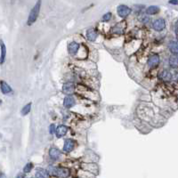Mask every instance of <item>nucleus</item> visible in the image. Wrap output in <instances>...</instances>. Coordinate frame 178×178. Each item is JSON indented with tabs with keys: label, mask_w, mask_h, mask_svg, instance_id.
Masks as SVG:
<instances>
[{
	"label": "nucleus",
	"mask_w": 178,
	"mask_h": 178,
	"mask_svg": "<svg viewBox=\"0 0 178 178\" xmlns=\"http://www.w3.org/2000/svg\"><path fill=\"white\" fill-rule=\"evenodd\" d=\"M168 49L174 55H178V41H171L168 45Z\"/></svg>",
	"instance_id": "4468645a"
},
{
	"label": "nucleus",
	"mask_w": 178,
	"mask_h": 178,
	"mask_svg": "<svg viewBox=\"0 0 178 178\" xmlns=\"http://www.w3.org/2000/svg\"><path fill=\"white\" fill-rule=\"evenodd\" d=\"M30 108H31V104H26V105L22 108V114L23 116L27 115V114L30 111Z\"/></svg>",
	"instance_id": "412c9836"
},
{
	"label": "nucleus",
	"mask_w": 178,
	"mask_h": 178,
	"mask_svg": "<svg viewBox=\"0 0 178 178\" xmlns=\"http://www.w3.org/2000/svg\"><path fill=\"white\" fill-rule=\"evenodd\" d=\"M111 18V14L110 13H107L106 14H104V16H102V22H109Z\"/></svg>",
	"instance_id": "b1692460"
},
{
	"label": "nucleus",
	"mask_w": 178,
	"mask_h": 178,
	"mask_svg": "<svg viewBox=\"0 0 178 178\" xmlns=\"http://www.w3.org/2000/svg\"><path fill=\"white\" fill-rule=\"evenodd\" d=\"M126 28H127V22H126V21H122V22L117 23L113 28H112L111 32L113 34H116V35H122V34H124V32L126 30Z\"/></svg>",
	"instance_id": "7ed1b4c3"
},
{
	"label": "nucleus",
	"mask_w": 178,
	"mask_h": 178,
	"mask_svg": "<svg viewBox=\"0 0 178 178\" xmlns=\"http://www.w3.org/2000/svg\"><path fill=\"white\" fill-rule=\"evenodd\" d=\"M97 32L93 30V29H89L87 31V37L89 41H95V39H97Z\"/></svg>",
	"instance_id": "dca6fc26"
},
{
	"label": "nucleus",
	"mask_w": 178,
	"mask_h": 178,
	"mask_svg": "<svg viewBox=\"0 0 178 178\" xmlns=\"http://www.w3.org/2000/svg\"><path fill=\"white\" fill-rule=\"evenodd\" d=\"M5 54H6V49H5V45L3 43V41H1V63L3 64L5 62Z\"/></svg>",
	"instance_id": "aec40b11"
},
{
	"label": "nucleus",
	"mask_w": 178,
	"mask_h": 178,
	"mask_svg": "<svg viewBox=\"0 0 178 178\" xmlns=\"http://www.w3.org/2000/svg\"><path fill=\"white\" fill-rule=\"evenodd\" d=\"M169 65L172 68H178V55H173L169 58Z\"/></svg>",
	"instance_id": "6ab92c4d"
},
{
	"label": "nucleus",
	"mask_w": 178,
	"mask_h": 178,
	"mask_svg": "<svg viewBox=\"0 0 178 178\" xmlns=\"http://www.w3.org/2000/svg\"><path fill=\"white\" fill-rule=\"evenodd\" d=\"M152 28L157 31H161L166 28V22L163 19H157L152 22Z\"/></svg>",
	"instance_id": "20e7f679"
},
{
	"label": "nucleus",
	"mask_w": 178,
	"mask_h": 178,
	"mask_svg": "<svg viewBox=\"0 0 178 178\" xmlns=\"http://www.w3.org/2000/svg\"><path fill=\"white\" fill-rule=\"evenodd\" d=\"M1 178H6L5 175V174H3V173L1 174Z\"/></svg>",
	"instance_id": "cd10ccee"
},
{
	"label": "nucleus",
	"mask_w": 178,
	"mask_h": 178,
	"mask_svg": "<svg viewBox=\"0 0 178 178\" xmlns=\"http://www.w3.org/2000/svg\"><path fill=\"white\" fill-rule=\"evenodd\" d=\"M160 56L158 54H153L148 60V66L150 68H155L158 66V63H160Z\"/></svg>",
	"instance_id": "0eeeda50"
},
{
	"label": "nucleus",
	"mask_w": 178,
	"mask_h": 178,
	"mask_svg": "<svg viewBox=\"0 0 178 178\" xmlns=\"http://www.w3.org/2000/svg\"><path fill=\"white\" fill-rule=\"evenodd\" d=\"M131 8H129L128 6L127 5H121L118 7L117 9V12H118V14L120 16V17H127V15H129L131 14Z\"/></svg>",
	"instance_id": "39448f33"
},
{
	"label": "nucleus",
	"mask_w": 178,
	"mask_h": 178,
	"mask_svg": "<svg viewBox=\"0 0 178 178\" xmlns=\"http://www.w3.org/2000/svg\"><path fill=\"white\" fill-rule=\"evenodd\" d=\"M160 11V8L156 5H152V6H149L146 10V14L147 15H153V14H156L158 13Z\"/></svg>",
	"instance_id": "a211bd4d"
},
{
	"label": "nucleus",
	"mask_w": 178,
	"mask_h": 178,
	"mask_svg": "<svg viewBox=\"0 0 178 178\" xmlns=\"http://www.w3.org/2000/svg\"><path fill=\"white\" fill-rule=\"evenodd\" d=\"M16 178H24V175L20 174V175H17V177H16Z\"/></svg>",
	"instance_id": "bb28decb"
},
{
	"label": "nucleus",
	"mask_w": 178,
	"mask_h": 178,
	"mask_svg": "<svg viewBox=\"0 0 178 178\" xmlns=\"http://www.w3.org/2000/svg\"><path fill=\"white\" fill-rule=\"evenodd\" d=\"M79 48V45L76 42H71L68 45V51L70 54H76Z\"/></svg>",
	"instance_id": "9b49d317"
},
{
	"label": "nucleus",
	"mask_w": 178,
	"mask_h": 178,
	"mask_svg": "<svg viewBox=\"0 0 178 178\" xmlns=\"http://www.w3.org/2000/svg\"><path fill=\"white\" fill-rule=\"evenodd\" d=\"M158 77L160 80L167 82V81H170L172 79V73L170 71L166 70H161L160 73H158Z\"/></svg>",
	"instance_id": "6e6552de"
},
{
	"label": "nucleus",
	"mask_w": 178,
	"mask_h": 178,
	"mask_svg": "<svg viewBox=\"0 0 178 178\" xmlns=\"http://www.w3.org/2000/svg\"><path fill=\"white\" fill-rule=\"evenodd\" d=\"M68 132V127L66 126H63V125H60L55 130V133L57 137H62L65 135L67 134Z\"/></svg>",
	"instance_id": "1a4fd4ad"
},
{
	"label": "nucleus",
	"mask_w": 178,
	"mask_h": 178,
	"mask_svg": "<svg viewBox=\"0 0 178 178\" xmlns=\"http://www.w3.org/2000/svg\"><path fill=\"white\" fill-rule=\"evenodd\" d=\"M139 20H140V22H141L145 23V22H148L150 21V18H149L147 15L142 14V16H140V17H139Z\"/></svg>",
	"instance_id": "5701e85b"
},
{
	"label": "nucleus",
	"mask_w": 178,
	"mask_h": 178,
	"mask_svg": "<svg viewBox=\"0 0 178 178\" xmlns=\"http://www.w3.org/2000/svg\"><path fill=\"white\" fill-rule=\"evenodd\" d=\"M40 5H41V2L37 1V4L35 5V6L31 9L30 15H29V18H28V22H27L28 25H31L37 21V16H39V11H40Z\"/></svg>",
	"instance_id": "f257e3e1"
},
{
	"label": "nucleus",
	"mask_w": 178,
	"mask_h": 178,
	"mask_svg": "<svg viewBox=\"0 0 178 178\" xmlns=\"http://www.w3.org/2000/svg\"><path fill=\"white\" fill-rule=\"evenodd\" d=\"M61 155V152L57 148H51L50 151H49V156L52 160H58L59 157Z\"/></svg>",
	"instance_id": "2eb2a0df"
},
{
	"label": "nucleus",
	"mask_w": 178,
	"mask_h": 178,
	"mask_svg": "<svg viewBox=\"0 0 178 178\" xmlns=\"http://www.w3.org/2000/svg\"><path fill=\"white\" fill-rule=\"evenodd\" d=\"M74 147H75V142L73 141V140H71V139H68L64 143L63 150L66 152H71L72 150L74 149Z\"/></svg>",
	"instance_id": "9d476101"
},
{
	"label": "nucleus",
	"mask_w": 178,
	"mask_h": 178,
	"mask_svg": "<svg viewBox=\"0 0 178 178\" xmlns=\"http://www.w3.org/2000/svg\"><path fill=\"white\" fill-rule=\"evenodd\" d=\"M35 177L36 178H50V175L45 169L39 168V169L37 170V172L35 174Z\"/></svg>",
	"instance_id": "ddd939ff"
},
{
	"label": "nucleus",
	"mask_w": 178,
	"mask_h": 178,
	"mask_svg": "<svg viewBox=\"0 0 178 178\" xmlns=\"http://www.w3.org/2000/svg\"><path fill=\"white\" fill-rule=\"evenodd\" d=\"M75 91V86L73 83L70 82H67V83H64L63 86H62V92L65 93V95H70L71 93H73Z\"/></svg>",
	"instance_id": "423d86ee"
},
{
	"label": "nucleus",
	"mask_w": 178,
	"mask_h": 178,
	"mask_svg": "<svg viewBox=\"0 0 178 178\" xmlns=\"http://www.w3.org/2000/svg\"><path fill=\"white\" fill-rule=\"evenodd\" d=\"M1 90L5 95H9V93H12V88L10 87V86H9L7 83L4 82V81L1 82Z\"/></svg>",
	"instance_id": "f3484780"
},
{
	"label": "nucleus",
	"mask_w": 178,
	"mask_h": 178,
	"mask_svg": "<svg viewBox=\"0 0 178 178\" xmlns=\"http://www.w3.org/2000/svg\"><path fill=\"white\" fill-rule=\"evenodd\" d=\"M76 102H75V99L72 96H66L64 98L63 101V105L66 108H71L75 105Z\"/></svg>",
	"instance_id": "f8f14e48"
},
{
	"label": "nucleus",
	"mask_w": 178,
	"mask_h": 178,
	"mask_svg": "<svg viewBox=\"0 0 178 178\" xmlns=\"http://www.w3.org/2000/svg\"><path fill=\"white\" fill-rule=\"evenodd\" d=\"M168 3L171 4V5H178V1H169Z\"/></svg>",
	"instance_id": "a878e982"
},
{
	"label": "nucleus",
	"mask_w": 178,
	"mask_h": 178,
	"mask_svg": "<svg viewBox=\"0 0 178 178\" xmlns=\"http://www.w3.org/2000/svg\"><path fill=\"white\" fill-rule=\"evenodd\" d=\"M50 172L53 175L58 178H67L70 176V170L64 167H50Z\"/></svg>",
	"instance_id": "f03ea898"
},
{
	"label": "nucleus",
	"mask_w": 178,
	"mask_h": 178,
	"mask_svg": "<svg viewBox=\"0 0 178 178\" xmlns=\"http://www.w3.org/2000/svg\"><path fill=\"white\" fill-rule=\"evenodd\" d=\"M32 167H33L32 163H28V164L24 166V168H23L24 173H29V172H30V170L32 169Z\"/></svg>",
	"instance_id": "4be33fe9"
},
{
	"label": "nucleus",
	"mask_w": 178,
	"mask_h": 178,
	"mask_svg": "<svg viewBox=\"0 0 178 178\" xmlns=\"http://www.w3.org/2000/svg\"><path fill=\"white\" fill-rule=\"evenodd\" d=\"M53 131H54V125H51V126H50V133L53 134Z\"/></svg>",
	"instance_id": "393cba45"
}]
</instances>
